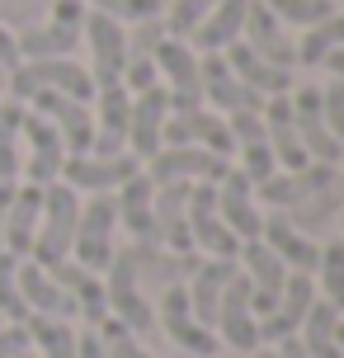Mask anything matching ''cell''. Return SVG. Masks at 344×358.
Returning a JSON list of instances; mask_svg holds the SVG:
<instances>
[{
  "mask_svg": "<svg viewBox=\"0 0 344 358\" xmlns=\"http://www.w3.org/2000/svg\"><path fill=\"white\" fill-rule=\"evenodd\" d=\"M5 94L15 104H29L34 94H71V99H94V80L85 71V62L76 57H43V62H19L5 76Z\"/></svg>",
  "mask_w": 344,
  "mask_h": 358,
  "instance_id": "cell-1",
  "label": "cell"
},
{
  "mask_svg": "<svg viewBox=\"0 0 344 358\" xmlns=\"http://www.w3.org/2000/svg\"><path fill=\"white\" fill-rule=\"evenodd\" d=\"M76 217H80V194L66 189L62 179L43 189V213H38V231H34V250L29 259L43 268L71 259V241H76Z\"/></svg>",
  "mask_w": 344,
  "mask_h": 358,
  "instance_id": "cell-2",
  "label": "cell"
},
{
  "mask_svg": "<svg viewBox=\"0 0 344 358\" xmlns=\"http://www.w3.org/2000/svg\"><path fill=\"white\" fill-rule=\"evenodd\" d=\"M118 250V208L113 194H90L80 198V217H76V241H71V259L90 273H104Z\"/></svg>",
  "mask_w": 344,
  "mask_h": 358,
  "instance_id": "cell-3",
  "label": "cell"
},
{
  "mask_svg": "<svg viewBox=\"0 0 344 358\" xmlns=\"http://www.w3.org/2000/svg\"><path fill=\"white\" fill-rule=\"evenodd\" d=\"M104 302H109V316L123 330H132V335H151L156 330V306L146 302L142 278H137V264H132L127 245L113 250L109 268H104Z\"/></svg>",
  "mask_w": 344,
  "mask_h": 358,
  "instance_id": "cell-4",
  "label": "cell"
},
{
  "mask_svg": "<svg viewBox=\"0 0 344 358\" xmlns=\"http://www.w3.org/2000/svg\"><path fill=\"white\" fill-rule=\"evenodd\" d=\"M80 29H85V0H52L48 24H34L15 34L19 62H43V57H71L80 48Z\"/></svg>",
  "mask_w": 344,
  "mask_h": 358,
  "instance_id": "cell-5",
  "label": "cell"
},
{
  "mask_svg": "<svg viewBox=\"0 0 344 358\" xmlns=\"http://www.w3.org/2000/svg\"><path fill=\"white\" fill-rule=\"evenodd\" d=\"M80 43H85V71H90L94 90L99 85H118L127 66V24L99 15V10H85V29H80Z\"/></svg>",
  "mask_w": 344,
  "mask_h": 358,
  "instance_id": "cell-6",
  "label": "cell"
},
{
  "mask_svg": "<svg viewBox=\"0 0 344 358\" xmlns=\"http://www.w3.org/2000/svg\"><path fill=\"white\" fill-rule=\"evenodd\" d=\"M156 76H161L165 94H170V113H184V108H203V85H199V52L184 43V38L165 34L156 43Z\"/></svg>",
  "mask_w": 344,
  "mask_h": 358,
  "instance_id": "cell-7",
  "label": "cell"
},
{
  "mask_svg": "<svg viewBox=\"0 0 344 358\" xmlns=\"http://www.w3.org/2000/svg\"><path fill=\"white\" fill-rule=\"evenodd\" d=\"M151 306H156V330H165V340H175L184 354H194V358H213L217 354V335H213L208 325H199L184 283L161 287V302H151Z\"/></svg>",
  "mask_w": 344,
  "mask_h": 358,
  "instance_id": "cell-8",
  "label": "cell"
},
{
  "mask_svg": "<svg viewBox=\"0 0 344 358\" xmlns=\"http://www.w3.org/2000/svg\"><path fill=\"white\" fill-rule=\"evenodd\" d=\"M213 335H217V344H231L236 354H255L259 349V316H255V306H250V283H245L241 268L222 287L217 316H213Z\"/></svg>",
  "mask_w": 344,
  "mask_h": 358,
  "instance_id": "cell-9",
  "label": "cell"
},
{
  "mask_svg": "<svg viewBox=\"0 0 344 358\" xmlns=\"http://www.w3.org/2000/svg\"><path fill=\"white\" fill-rule=\"evenodd\" d=\"M227 165V156H213L203 146H161L151 161H142V175L151 184H217Z\"/></svg>",
  "mask_w": 344,
  "mask_h": 358,
  "instance_id": "cell-10",
  "label": "cell"
},
{
  "mask_svg": "<svg viewBox=\"0 0 344 358\" xmlns=\"http://www.w3.org/2000/svg\"><path fill=\"white\" fill-rule=\"evenodd\" d=\"M62 165H66V146L57 137V127L24 104V161H19V179L48 189V184L62 179Z\"/></svg>",
  "mask_w": 344,
  "mask_h": 358,
  "instance_id": "cell-11",
  "label": "cell"
},
{
  "mask_svg": "<svg viewBox=\"0 0 344 358\" xmlns=\"http://www.w3.org/2000/svg\"><path fill=\"white\" fill-rule=\"evenodd\" d=\"M189 241H194V255H203V259H236L241 255V241L231 236V227L217 213L213 184L189 189Z\"/></svg>",
  "mask_w": 344,
  "mask_h": 358,
  "instance_id": "cell-12",
  "label": "cell"
},
{
  "mask_svg": "<svg viewBox=\"0 0 344 358\" xmlns=\"http://www.w3.org/2000/svg\"><path fill=\"white\" fill-rule=\"evenodd\" d=\"M137 170H142V161H137L132 151H118V156H94V151H85V156H66V165H62V184L76 189L80 198L113 194V189L127 184Z\"/></svg>",
  "mask_w": 344,
  "mask_h": 358,
  "instance_id": "cell-13",
  "label": "cell"
},
{
  "mask_svg": "<svg viewBox=\"0 0 344 358\" xmlns=\"http://www.w3.org/2000/svg\"><path fill=\"white\" fill-rule=\"evenodd\" d=\"M161 146H203L213 156H236V142H231V127L222 113L213 108H184V113H170L165 118V132H161Z\"/></svg>",
  "mask_w": 344,
  "mask_h": 358,
  "instance_id": "cell-14",
  "label": "cell"
},
{
  "mask_svg": "<svg viewBox=\"0 0 344 358\" xmlns=\"http://www.w3.org/2000/svg\"><path fill=\"white\" fill-rule=\"evenodd\" d=\"M288 104H292V123H297V137H302L307 161L340 165L344 151H340V142L330 137V127H326V113H321V85H292Z\"/></svg>",
  "mask_w": 344,
  "mask_h": 358,
  "instance_id": "cell-15",
  "label": "cell"
},
{
  "mask_svg": "<svg viewBox=\"0 0 344 358\" xmlns=\"http://www.w3.org/2000/svg\"><path fill=\"white\" fill-rule=\"evenodd\" d=\"M311 302H316V278L292 268L288 283H283V292H278V302H273V311L259 316V344L273 349L278 340H292V335L302 330V321H307Z\"/></svg>",
  "mask_w": 344,
  "mask_h": 358,
  "instance_id": "cell-16",
  "label": "cell"
},
{
  "mask_svg": "<svg viewBox=\"0 0 344 358\" xmlns=\"http://www.w3.org/2000/svg\"><path fill=\"white\" fill-rule=\"evenodd\" d=\"M213 194H217V213L222 222L231 227V236L245 245V241H259V227H264V208H259V198H255V184L236 165H227V175L213 184Z\"/></svg>",
  "mask_w": 344,
  "mask_h": 358,
  "instance_id": "cell-17",
  "label": "cell"
},
{
  "mask_svg": "<svg viewBox=\"0 0 344 358\" xmlns=\"http://www.w3.org/2000/svg\"><path fill=\"white\" fill-rule=\"evenodd\" d=\"M236 268H241V273H245V283H250V306H255V316H269L292 268L283 264V259H278V255H273L264 241H245V245H241V255H236Z\"/></svg>",
  "mask_w": 344,
  "mask_h": 358,
  "instance_id": "cell-18",
  "label": "cell"
},
{
  "mask_svg": "<svg viewBox=\"0 0 344 358\" xmlns=\"http://www.w3.org/2000/svg\"><path fill=\"white\" fill-rule=\"evenodd\" d=\"M29 108L43 113V118L57 127L66 156H85V151L94 146V113H90L85 99H71V94H34Z\"/></svg>",
  "mask_w": 344,
  "mask_h": 358,
  "instance_id": "cell-19",
  "label": "cell"
},
{
  "mask_svg": "<svg viewBox=\"0 0 344 358\" xmlns=\"http://www.w3.org/2000/svg\"><path fill=\"white\" fill-rule=\"evenodd\" d=\"M199 85H203V108L213 113H241V108H264V99L250 85H241L236 71L227 66L222 52H199Z\"/></svg>",
  "mask_w": 344,
  "mask_h": 358,
  "instance_id": "cell-20",
  "label": "cell"
},
{
  "mask_svg": "<svg viewBox=\"0 0 344 358\" xmlns=\"http://www.w3.org/2000/svg\"><path fill=\"white\" fill-rule=\"evenodd\" d=\"M170 118V94L165 85H151L142 94H132V113H127V151L137 161H151L161 151V132Z\"/></svg>",
  "mask_w": 344,
  "mask_h": 358,
  "instance_id": "cell-21",
  "label": "cell"
},
{
  "mask_svg": "<svg viewBox=\"0 0 344 358\" xmlns=\"http://www.w3.org/2000/svg\"><path fill=\"white\" fill-rule=\"evenodd\" d=\"M94 113V156H118L127 151V113H132V94L123 85H99L90 99Z\"/></svg>",
  "mask_w": 344,
  "mask_h": 358,
  "instance_id": "cell-22",
  "label": "cell"
},
{
  "mask_svg": "<svg viewBox=\"0 0 344 358\" xmlns=\"http://www.w3.org/2000/svg\"><path fill=\"white\" fill-rule=\"evenodd\" d=\"M113 208H118V227L127 231V241H156V184L142 170L113 189Z\"/></svg>",
  "mask_w": 344,
  "mask_h": 358,
  "instance_id": "cell-23",
  "label": "cell"
},
{
  "mask_svg": "<svg viewBox=\"0 0 344 358\" xmlns=\"http://www.w3.org/2000/svg\"><path fill=\"white\" fill-rule=\"evenodd\" d=\"M52 278L66 287V297H71L76 316L90 325V330H99V325L109 321V302H104V273H90V268H80L76 259H62V264H52Z\"/></svg>",
  "mask_w": 344,
  "mask_h": 358,
  "instance_id": "cell-24",
  "label": "cell"
},
{
  "mask_svg": "<svg viewBox=\"0 0 344 358\" xmlns=\"http://www.w3.org/2000/svg\"><path fill=\"white\" fill-rule=\"evenodd\" d=\"M189 189L194 184H156V245L175 255H194L189 241Z\"/></svg>",
  "mask_w": 344,
  "mask_h": 358,
  "instance_id": "cell-25",
  "label": "cell"
},
{
  "mask_svg": "<svg viewBox=\"0 0 344 358\" xmlns=\"http://www.w3.org/2000/svg\"><path fill=\"white\" fill-rule=\"evenodd\" d=\"M19 292L29 316H52V321H76V306L66 297V287L52 278V268L34 264V259H19Z\"/></svg>",
  "mask_w": 344,
  "mask_h": 358,
  "instance_id": "cell-26",
  "label": "cell"
},
{
  "mask_svg": "<svg viewBox=\"0 0 344 358\" xmlns=\"http://www.w3.org/2000/svg\"><path fill=\"white\" fill-rule=\"evenodd\" d=\"M38 213H43V189L19 179L15 198H10V213H5L0 250L15 255V259H29V250H34V231H38Z\"/></svg>",
  "mask_w": 344,
  "mask_h": 358,
  "instance_id": "cell-27",
  "label": "cell"
},
{
  "mask_svg": "<svg viewBox=\"0 0 344 358\" xmlns=\"http://www.w3.org/2000/svg\"><path fill=\"white\" fill-rule=\"evenodd\" d=\"M241 43H245L250 52H259L264 62L283 66V71L297 66V52H292L288 34H283V24L269 15V5H264V0H250V10H245V29H241Z\"/></svg>",
  "mask_w": 344,
  "mask_h": 358,
  "instance_id": "cell-28",
  "label": "cell"
},
{
  "mask_svg": "<svg viewBox=\"0 0 344 358\" xmlns=\"http://www.w3.org/2000/svg\"><path fill=\"white\" fill-rule=\"evenodd\" d=\"M264 142H269L273 151V165L278 170H302L307 161V151H302V137H297V123H292V104L288 94H273V99H264Z\"/></svg>",
  "mask_w": 344,
  "mask_h": 358,
  "instance_id": "cell-29",
  "label": "cell"
},
{
  "mask_svg": "<svg viewBox=\"0 0 344 358\" xmlns=\"http://www.w3.org/2000/svg\"><path fill=\"white\" fill-rule=\"evenodd\" d=\"M259 241L269 245L278 259L297 273H316V259H321V245L311 241L307 231H297L283 213H264V227H259Z\"/></svg>",
  "mask_w": 344,
  "mask_h": 358,
  "instance_id": "cell-30",
  "label": "cell"
},
{
  "mask_svg": "<svg viewBox=\"0 0 344 358\" xmlns=\"http://www.w3.org/2000/svg\"><path fill=\"white\" fill-rule=\"evenodd\" d=\"M222 57H227V66L236 71V80H241V85H250L259 99H273V94H288V90H292V71H283V66L264 62V57L250 52L241 38H236Z\"/></svg>",
  "mask_w": 344,
  "mask_h": 358,
  "instance_id": "cell-31",
  "label": "cell"
},
{
  "mask_svg": "<svg viewBox=\"0 0 344 358\" xmlns=\"http://www.w3.org/2000/svg\"><path fill=\"white\" fill-rule=\"evenodd\" d=\"M231 273H236V259H203V255H199L194 273L184 278L189 306H194L199 325H208V330H213V316H217V302H222V287H227Z\"/></svg>",
  "mask_w": 344,
  "mask_h": 358,
  "instance_id": "cell-32",
  "label": "cell"
},
{
  "mask_svg": "<svg viewBox=\"0 0 344 358\" xmlns=\"http://www.w3.org/2000/svg\"><path fill=\"white\" fill-rule=\"evenodd\" d=\"M245 10H250V0H217L208 10V19L194 29L189 48L194 52H227L236 38H241V29H245Z\"/></svg>",
  "mask_w": 344,
  "mask_h": 358,
  "instance_id": "cell-33",
  "label": "cell"
},
{
  "mask_svg": "<svg viewBox=\"0 0 344 358\" xmlns=\"http://www.w3.org/2000/svg\"><path fill=\"white\" fill-rule=\"evenodd\" d=\"M297 340H302L307 358H340V311L316 297L302 330H297Z\"/></svg>",
  "mask_w": 344,
  "mask_h": 358,
  "instance_id": "cell-34",
  "label": "cell"
},
{
  "mask_svg": "<svg viewBox=\"0 0 344 358\" xmlns=\"http://www.w3.org/2000/svg\"><path fill=\"white\" fill-rule=\"evenodd\" d=\"M335 48H344V10L326 15L321 24H311L302 29V38L292 43V52H297V66H321Z\"/></svg>",
  "mask_w": 344,
  "mask_h": 358,
  "instance_id": "cell-35",
  "label": "cell"
},
{
  "mask_svg": "<svg viewBox=\"0 0 344 358\" xmlns=\"http://www.w3.org/2000/svg\"><path fill=\"white\" fill-rule=\"evenodd\" d=\"M29 354L34 358H76V325L52 321V316H29Z\"/></svg>",
  "mask_w": 344,
  "mask_h": 358,
  "instance_id": "cell-36",
  "label": "cell"
},
{
  "mask_svg": "<svg viewBox=\"0 0 344 358\" xmlns=\"http://www.w3.org/2000/svg\"><path fill=\"white\" fill-rule=\"evenodd\" d=\"M19 161H24V104L0 99V179L19 184Z\"/></svg>",
  "mask_w": 344,
  "mask_h": 358,
  "instance_id": "cell-37",
  "label": "cell"
},
{
  "mask_svg": "<svg viewBox=\"0 0 344 358\" xmlns=\"http://www.w3.org/2000/svg\"><path fill=\"white\" fill-rule=\"evenodd\" d=\"M297 227V231L316 236L321 227H330V222H340V184H326V189H316V194H307L297 208H288L283 213Z\"/></svg>",
  "mask_w": 344,
  "mask_h": 358,
  "instance_id": "cell-38",
  "label": "cell"
},
{
  "mask_svg": "<svg viewBox=\"0 0 344 358\" xmlns=\"http://www.w3.org/2000/svg\"><path fill=\"white\" fill-rule=\"evenodd\" d=\"M311 278H316V297L330 302L344 316V236L321 245V259H316V273Z\"/></svg>",
  "mask_w": 344,
  "mask_h": 358,
  "instance_id": "cell-39",
  "label": "cell"
},
{
  "mask_svg": "<svg viewBox=\"0 0 344 358\" xmlns=\"http://www.w3.org/2000/svg\"><path fill=\"white\" fill-rule=\"evenodd\" d=\"M0 321L5 325H24L29 321V306L19 292V259L0 250Z\"/></svg>",
  "mask_w": 344,
  "mask_h": 358,
  "instance_id": "cell-40",
  "label": "cell"
},
{
  "mask_svg": "<svg viewBox=\"0 0 344 358\" xmlns=\"http://www.w3.org/2000/svg\"><path fill=\"white\" fill-rule=\"evenodd\" d=\"M213 5H217V0H170V5L161 10V15H165V19H161L165 34L189 43V38H194V29L208 19V10H213Z\"/></svg>",
  "mask_w": 344,
  "mask_h": 358,
  "instance_id": "cell-41",
  "label": "cell"
},
{
  "mask_svg": "<svg viewBox=\"0 0 344 358\" xmlns=\"http://www.w3.org/2000/svg\"><path fill=\"white\" fill-rule=\"evenodd\" d=\"M264 5L278 24H297V29H311L326 15H335V0H264Z\"/></svg>",
  "mask_w": 344,
  "mask_h": 358,
  "instance_id": "cell-42",
  "label": "cell"
},
{
  "mask_svg": "<svg viewBox=\"0 0 344 358\" xmlns=\"http://www.w3.org/2000/svg\"><path fill=\"white\" fill-rule=\"evenodd\" d=\"M85 10H99V15L118 19V24H146V19H161V0H85Z\"/></svg>",
  "mask_w": 344,
  "mask_h": 358,
  "instance_id": "cell-43",
  "label": "cell"
},
{
  "mask_svg": "<svg viewBox=\"0 0 344 358\" xmlns=\"http://www.w3.org/2000/svg\"><path fill=\"white\" fill-rule=\"evenodd\" d=\"M99 340H104V349H109V358H161V354H151L142 344V335H132V330H123V325L113 321H104L99 325Z\"/></svg>",
  "mask_w": 344,
  "mask_h": 358,
  "instance_id": "cell-44",
  "label": "cell"
},
{
  "mask_svg": "<svg viewBox=\"0 0 344 358\" xmlns=\"http://www.w3.org/2000/svg\"><path fill=\"white\" fill-rule=\"evenodd\" d=\"M236 170H241V175L250 179V184H264V179L273 175V170H278V165H273V151H269V142H250V146H236Z\"/></svg>",
  "mask_w": 344,
  "mask_h": 358,
  "instance_id": "cell-45",
  "label": "cell"
},
{
  "mask_svg": "<svg viewBox=\"0 0 344 358\" xmlns=\"http://www.w3.org/2000/svg\"><path fill=\"white\" fill-rule=\"evenodd\" d=\"M321 113H326L330 137H335L340 151H344V85L340 80H326V85H321Z\"/></svg>",
  "mask_w": 344,
  "mask_h": 358,
  "instance_id": "cell-46",
  "label": "cell"
},
{
  "mask_svg": "<svg viewBox=\"0 0 344 358\" xmlns=\"http://www.w3.org/2000/svg\"><path fill=\"white\" fill-rule=\"evenodd\" d=\"M227 127H231V142H236V146L264 142V113H259V108H241V113H227Z\"/></svg>",
  "mask_w": 344,
  "mask_h": 358,
  "instance_id": "cell-47",
  "label": "cell"
},
{
  "mask_svg": "<svg viewBox=\"0 0 344 358\" xmlns=\"http://www.w3.org/2000/svg\"><path fill=\"white\" fill-rule=\"evenodd\" d=\"M161 38H165V24H161V19H146V24H132V29H127V57H151Z\"/></svg>",
  "mask_w": 344,
  "mask_h": 358,
  "instance_id": "cell-48",
  "label": "cell"
},
{
  "mask_svg": "<svg viewBox=\"0 0 344 358\" xmlns=\"http://www.w3.org/2000/svg\"><path fill=\"white\" fill-rule=\"evenodd\" d=\"M19 354H29V330L0 321V358H19Z\"/></svg>",
  "mask_w": 344,
  "mask_h": 358,
  "instance_id": "cell-49",
  "label": "cell"
},
{
  "mask_svg": "<svg viewBox=\"0 0 344 358\" xmlns=\"http://www.w3.org/2000/svg\"><path fill=\"white\" fill-rule=\"evenodd\" d=\"M76 358H109V349H104V340H99V330H76Z\"/></svg>",
  "mask_w": 344,
  "mask_h": 358,
  "instance_id": "cell-50",
  "label": "cell"
},
{
  "mask_svg": "<svg viewBox=\"0 0 344 358\" xmlns=\"http://www.w3.org/2000/svg\"><path fill=\"white\" fill-rule=\"evenodd\" d=\"M15 66H19V43H15V34H10V29L0 24V71L10 76Z\"/></svg>",
  "mask_w": 344,
  "mask_h": 358,
  "instance_id": "cell-51",
  "label": "cell"
},
{
  "mask_svg": "<svg viewBox=\"0 0 344 358\" xmlns=\"http://www.w3.org/2000/svg\"><path fill=\"white\" fill-rule=\"evenodd\" d=\"M273 358H307V349H302V340L292 335V340H278V344H273Z\"/></svg>",
  "mask_w": 344,
  "mask_h": 358,
  "instance_id": "cell-52",
  "label": "cell"
},
{
  "mask_svg": "<svg viewBox=\"0 0 344 358\" xmlns=\"http://www.w3.org/2000/svg\"><path fill=\"white\" fill-rule=\"evenodd\" d=\"M321 66L330 71V80H340V85H344V48H335V52H330L326 62H321Z\"/></svg>",
  "mask_w": 344,
  "mask_h": 358,
  "instance_id": "cell-53",
  "label": "cell"
},
{
  "mask_svg": "<svg viewBox=\"0 0 344 358\" xmlns=\"http://www.w3.org/2000/svg\"><path fill=\"white\" fill-rule=\"evenodd\" d=\"M10 198H15V184L0 179V231H5V213H10Z\"/></svg>",
  "mask_w": 344,
  "mask_h": 358,
  "instance_id": "cell-54",
  "label": "cell"
},
{
  "mask_svg": "<svg viewBox=\"0 0 344 358\" xmlns=\"http://www.w3.org/2000/svg\"><path fill=\"white\" fill-rule=\"evenodd\" d=\"M255 358H273V349H264V344H259V349H255Z\"/></svg>",
  "mask_w": 344,
  "mask_h": 358,
  "instance_id": "cell-55",
  "label": "cell"
},
{
  "mask_svg": "<svg viewBox=\"0 0 344 358\" xmlns=\"http://www.w3.org/2000/svg\"><path fill=\"white\" fill-rule=\"evenodd\" d=\"M340 358H344V316H340Z\"/></svg>",
  "mask_w": 344,
  "mask_h": 358,
  "instance_id": "cell-56",
  "label": "cell"
},
{
  "mask_svg": "<svg viewBox=\"0 0 344 358\" xmlns=\"http://www.w3.org/2000/svg\"><path fill=\"white\" fill-rule=\"evenodd\" d=\"M0 85H5V71H0Z\"/></svg>",
  "mask_w": 344,
  "mask_h": 358,
  "instance_id": "cell-57",
  "label": "cell"
}]
</instances>
